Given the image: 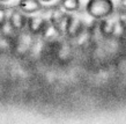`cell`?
Segmentation results:
<instances>
[{"label": "cell", "mask_w": 126, "mask_h": 124, "mask_svg": "<svg viewBox=\"0 0 126 124\" xmlns=\"http://www.w3.org/2000/svg\"><path fill=\"white\" fill-rule=\"evenodd\" d=\"M84 12L92 19L98 21L115 14V4L112 0H88Z\"/></svg>", "instance_id": "cell-1"}, {"label": "cell", "mask_w": 126, "mask_h": 124, "mask_svg": "<svg viewBox=\"0 0 126 124\" xmlns=\"http://www.w3.org/2000/svg\"><path fill=\"white\" fill-rule=\"evenodd\" d=\"M36 38H37V36L32 35L27 29L23 31H20L16 34L14 39H13L12 50L16 56H20V57L29 56Z\"/></svg>", "instance_id": "cell-2"}, {"label": "cell", "mask_w": 126, "mask_h": 124, "mask_svg": "<svg viewBox=\"0 0 126 124\" xmlns=\"http://www.w3.org/2000/svg\"><path fill=\"white\" fill-rule=\"evenodd\" d=\"M112 16L113 15L97 21V29H98L101 37L103 38H111L113 36H117V30H118L119 26L117 19H113Z\"/></svg>", "instance_id": "cell-3"}, {"label": "cell", "mask_w": 126, "mask_h": 124, "mask_svg": "<svg viewBox=\"0 0 126 124\" xmlns=\"http://www.w3.org/2000/svg\"><path fill=\"white\" fill-rule=\"evenodd\" d=\"M27 21L28 15L21 12L17 7L9 8V13H8V23L16 33L23 31L27 29Z\"/></svg>", "instance_id": "cell-4"}, {"label": "cell", "mask_w": 126, "mask_h": 124, "mask_svg": "<svg viewBox=\"0 0 126 124\" xmlns=\"http://www.w3.org/2000/svg\"><path fill=\"white\" fill-rule=\"evenodd\" d=\"M47 24V20L41 14H32V15H28V21H27V30L35 36H41L43 33L44 28Z\"/></svg>", "instance_id": "cell-5"}, {"label": "cell", "mask_w": 126, "mask_h": 124, "mask_svg": "<svg viewBox=\"0 0 126 124\" xmlns=\"http://www.w3.org/2000/svg\"><path fill=\"white\" fill-rule=\"evenodd\" d=\"M43 5L44 4L41 0H19L16 2V7L24 14L32 15V14H37L42 11Z\"/></svg>", "instance_id": "cell-6"}, {"label": "cell", "mask_w": 126, "mask_h": 124, "mask_svg": "<svg viewBox=\"0 0 126 124\" xmlns=\"http://www.w3.org/2000/svg\"><path fill=\"white\" fill-rule=\"evenodd\" d=\"M60 7L68 14H74L81 11V0H59Z\"/></svg>", "instance_id": "cell-7"}, {"label": "cell", "mask_w": 126, "mask_h": 124, "mask_svg": "<svg viewBox=\"0 0 126 124\" xmlns=\"http://www.w3.org/2000/svg\"><path fill=\"white\" fill-rule=\"evenodd\" d=\"M117 22H118L119 28L124 33H126V9L118 8V11H117Z\"/></svg>", "instance_id": "cell-8"}, {"label": "cell", "mask_w": 126, "mask_h": 124, "mask_svg": "<svg viewBox=\"0 0 126 124\" xmlns=\"http://www.w3.org/2000/svg\"><path fill=\"white\" fill-rule=\"evenodd\" d=\"M8 13H9V8L5 5L2 7H0V30L4 28V26L7 23L8 21Z\"/></svg>", "instance_id": "cell-9"}, {"label": "cell", "mask_w": 126, "mask_h": 124, "mask_svg": "<svg viewBox=\"0 0 126 124\" xmlns=\"http://www.w3.org/2000/svg\"><path fill=\"white\" fill-rule=\"evenodd\" d=\"M119 8L126 9V0H119Z\"/></svg>", "instance_id": "cell-10"}, {"label": "cell", "mask_w": 126, "mask_h": 124, "mask_svg": "<svg viewBox=\"0 0 126 124\" xmlns=\"http://www.w3.org/2000/svg\"><path fill=\"white\" fill-rule=\"evenodd\" d=\"M43 4H51V2H53L54 0H41Z\"/></svg>", "instance_id": "cell-11"}, {"label": "cell", "mask_w": 126, "mask_h": 124, "mask_svg": "<svg viewBox=\"0 0 126 124\" xmlns=\"http://www.w3.org/2000/svg\"><path fill=\"white\" fill-rule=\"evenodd\" d=\"M9 1H11V0H0V2H1V4H4V5H6L7 2H9Z\"/></svg>", "instance_id": "cell-12"}, {"label": "cell", "mask_w": 126, "mask_h": 124, "mask_svg": "<svg viewBox=\"0 0 126 124\" xmlns=\"http://www.w3.org/2000/svg\"><path fill=\"white\" fill-rule=\"evenodd\" d=\"M2 6H5L4 4H1V2H0V7H2Z\"/></svg>", "instance_id": "cell-13"}]
</instances>
